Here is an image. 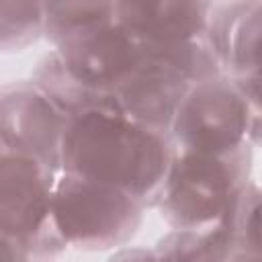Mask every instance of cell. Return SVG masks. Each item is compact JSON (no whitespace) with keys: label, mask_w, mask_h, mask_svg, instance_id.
<instances>
[{"label":"cell","mask_w":262,"mask_h":262,"mask_svg":"<svg viewBox=\"0 0 262 262\" xmlns=\"http://www.w3.org/2000/svg\"><path fill=\"white\" fill-rule=\"evenodd\" d=\"M172 160L166 131L102 108L68 115L59 145L63 174L113 186L143 209L156 207Z\"/></svg>","instance_id":"cell-1"},{"label":"cell","mask_w":262,"mask_h":262,"mask_svg":"<svg viewBox=\"0 0 262 262\" xmlns=\"http://www.w3.org/2000/svg\"><path fill=\"white\" fill-rule=\"evenodd\" d=\"M250 170L252 145L223 154L172 147L156 207L174 229H203L225 223L252 184Z\"/></svg>","instance_id":"cell-2"},{"label":"cell","mask_w":262,"mask_h":262,"mask_svg":"<svg viewBox=\"0 0 262 262\" xmlns=\"http://www.w3.org/2000/svg\"><path fill=\"white\" fill-rule=\"evenodd\" d=\"M260 108L227 78L194 82L180 98L168 135L174 149L223 154L258 139Z\"/></svg>","instance_id":"cell-3"},{"label":"cell","mask_w":262,"mask_h":262,"mask_svg":"<svg viewBox=\"0 0 262 262\" xmlns=\"http://www.w3.org/2000/svg\"><path fill=\"white\" fill-rule=\"evenodd\" d=\"M143 207L129 194L72 174H61L53 188L51 219L63 246L78 250H108L127 244Z\"/></svg>","instance_id":"cell-4"},{"label":"cell","mask_w":262,"mask_h":262,"mask_svg":"<svg viewBox=\"0 0 262 262\" xmlns=\"http://www.w3.org/2000/svg\"><path fill=\"white\" fill-rule=\"evenodd\" d=\"M57 172L39 156L0 143V227L18 235L35 260L53 258L66 248L51 219Z\"/></svg>","instance_id":"cell-5"},{"label":"cell","mask_w":262,"mask_h":262,"mask_svg":"<svg viewBox=\"0 0 262 262\" xmlns=\"http://www.w3.org/2000/svg\"><path fill=\"white\" fill-rule=\"evenodd\" d=\"M260 33L262 2L231 0L211 4L205 41L219 76L231 80L260 108Z\"/></svg>","instance_id":"cell-6"},{"label":"cell","mask_w":262,"mask_h":262,"mask_svg":"<svg viewBox=\"0 0 262 262\" xmlns=\"http://www.w3.org/2000/svg\"><path fill=\"white\" fill-rule=\"evenodd\" d=\"M66 119L68 115L33 80L0 88V143L4 145L31 151L59 168Z\"/></svg>","instance_id":"cell-7"},{"label":"cell","mask_w":262,"mask_h":262,"mask_svg":"<svg viewBox=\"0 0 262 262\" xmlns=\"http://www.w3.org/2000/svg\"><path fill=\"white\" fill-rule=\"evenodd\" d=\"M211 2H115V23L151 47L205 39Z\"/></svg>","instance_id":"cell-8"},{"label":"cell","mask_w":262,"mask_h":262,"mask_svg":"<svg viewBox=\"0 0 262 262\" xmlns=\"http://www.w3.org/2000/svg\"><path fill=\"white\" fill-rule=\"evenodd\" d=\"M237 252L244 250L231 221L203 229H172L154 248L158 262H231Z\"/></svg>","instance_id":"cell-9"},{"label":"cell","mask_w":262,"mask_h":262,"mask_svg":"<svg viewBox=\"0 0 262 262\" xmlns=\"http://www.w3.org/2000/svg\"><path fill=\"white\" fill-rule=\"evenodd\" d=\"M115 2H43V37L61 45L113 20Z\"/></svg>","instance_id":"cell-10"},{"label":"cell","mask_w":262,"mask_h":262,"mask_svg":"<svg viewBox=\"0 0 262 262\" xmlns=\"http://www.w3.org/2000/svg\"><path fill=\"white\" fill-rule=\"evenodd\" d=\"M43 35V2H0V51H18Z\"/></svg>","instance_id":"cell-11"},{"label":"cell","mask_w":262,"mask_h":262,"mask_svg":"<svg viewBox=\"0 0 262 262\" xmlns=\"http://www.w3.org/2000/svg\"><path fill=\"white\" fill-rule=\"evenodd\" d=\"M29 246L12 231L0 227V262H33Z\"/></svg>","instance_id":"cell-12"},{"label":"cell","mask_w":262,"mask_h":262,"mask_svg":"<svg viewBox=\"0 0 262 262\" xmlns=\"http://www.w3.org/2000/svg\"><path fill=\"white\" fill-rule=\"evenodd\" d=\"M108 262H158L154 250H145V248H125L121 252H117Z\"/></svg>","instance_id":"cell-13"},{"label":"cell","mask_w":262,"mask_h":262,"mask_svg":"<svg viewBox=\"0 0 262 262\" xmlns=\"http://www.w3.org/2000/svg\"><path fill=\"white\" fill-rule=\"evenodd\" d=\"M231 262H260V254H248V252H237Z\"/></svg>","instance_id":"cell-14"}]
</instances>
